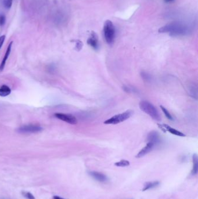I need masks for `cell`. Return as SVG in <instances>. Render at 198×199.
<instances>
[{"label":"cell","mask_w":198,"mask_h":199,"mask_svg":"<svg viewBox=\"0 0 198 199\" xmlns=\"http://www.w3.org/2000/svg\"><path fill=\"white\" fill-rule=\"evenodd\" d=\"M191 88H190V93L191 95L195 98V99H197V96H198V88L196 84H192V85H191Z\"/></svg>","instance_id":"obj_16"},{"label":"cell","mask_w":198,"mask_h":199,"mask_svg":"<svg viewBox=\"0 0 198 199\" xmlns=\"http://www.w3.org/2000/svg\"><path fill=\"white\" fill-rule=\"evenodd\" d=\"M89 174L95 180L99 181L100 182H105L107 181V176L105 175L100 173L96 171H90L89 172Z\"/></svg>","instance_id":"obj_10"},{"label":"cell","mask_w":198,"mask_h":199,"mask_svg":"<svg viewBox=\"0 0 198 199\" xmlns=\"http://www.w3.org/2000/svg\"><path fill=\"white\" fill-rule=\"evenodd\" d=\"M42 127L37 125H26L17 129V132L21 133H33L41 132Z\"/></svg>","instance_id":"obj_5"},{"label":"cell","mask_w":198,"mask_h":199,"mask_svg":"<svg viewBox=\"0 0 198 199\" xmlns=\"http://www.w3.org/2000/svg\"><path fill=\"white\" fill-rule=\"evenodd\" d=\"M116 166H119V167H124V166H130V162L126 160H122L120 161L116 162L115 164Z\"/></svg>","instance_id":"obj_17"},{"label":"cell","mask_w":198,"mask_h":199,"mask_svg":"<svg viewBox=\"0 0 198 199\" xmlns=\"http://www.w3.org/2000/svg\"><path fill=\"white\" fill-rule=\"evenodd\" d=\"M148 140L149 142H152L155 145H158L160 143V136L156 132H151L148 135Z\"/></svg>","instance_id":"obj_12"},{"label":"cell","mask_w":198,"mask_h":199,"mask_svg":"<svg viewBox=\"0 0 198 199\" xmlns=\"http://www.w3.org/2000/svg\"><path fill=\"white\" fill-rule=\"evenodd\" d=\"M159 185V182L158 181H155V182H148L145 183L144 185V187L143 188L142 191H148L149 189H152L155 187Z\"/></svg>","instance_id":"obj_15"},{"label":"cell","mask_w":198,"mask_h":199,"mask_svg":"<svg viewBox=\"0 0 198 199\" xmlns=\"http://www.w3.org/2000/svg\"><path fill=\"white\" fill-rule=\"evenodd\" d=\"M83 44L80 40H76V50L80 51L83 47Z\"/></svg>","instance_id":"obj_23"},{"label":"cell","mask_w":198,"mask_h":199,"mask_svg":"<svg viewBox=\"0 0 198 199\" xmlns=\"http://www.w3.org/2000/svg\"><path fill=\"white\" fill-rule=\"evenodd\" d=\"M140 108L143 112L149 115L154 120L157 121L161 120V117L158 110L148 101L145 100L141 101L140 103Z\"/></svg>","instance_id":"obj_2"},{"label":"cell","mask_w":198,"mask_h":199,"mask_svg":"<svg viewBox=\"0 0 198 199\" xmlns=\"http://www.w3.org/2000/svg\"><path fill=\"white\" fill-rule=\"evenodd\" d=\"M5 39V35H2V36H0V49L1 48L2 46L4 43Z\"/></svg>","instance_id":"obj_25"},{"label":"cell","mask_w":198,"mask_h":199,"mask_svg":"<svg viewBox=\"0 0 198 199\" xmlns=\"http://www.w3.org/2000/svg\"><path fill=\"white\" fill-rule=\"evenodd\" d=\"M161 108L162 111L165 114L166 116L169 120H173V116H171V115L170 114V113L168 111V110H167L166 108H165V107H164L163 106H162V105H161Z\"/></svg>","instance_id":"obj_19"},{"label":"cell","mask_w":198,"mask_h":199,"mask_svg":"<svg viewBox=\"0 0 198 199\" xmlns=\"http://www.w3.org/2000/svg\"><path fill=\"white\" fill-rule=\"evenodd\" d=\"M55 116L59 120L64 121L68 124L72 125H76L77 124V120L75 116L68 114L64 113H55Z\"/></svg>","instance_id":"obj_6"},{"label":"cell","mask_w":198,"mask_h":199,"mask_svg":"<svg viewBox=\"0 0 198 199\" xmlns=\"http://www.w3.org/2000/svg\"><path fill=\"white\" fill-rule=\"evenodd\" d=\"M124 91H126L127 93H136V90L134 87L130 86H124L123 87Z\"/></svg>","instance_id":"obj_20"},{"label":"cell","mask_w":198,"mask_h":199,"mask_svg":"<svg viewBox=\"0 0 198 199\" xmlns=\"http://www.w3.org/2000/svg\"><path fill=\"white\" fill-rule=\"evenodd\" d=\"M165 1V3H172L173 2L174 0H163Z\"/></svg>","instance_id":"obj_27"},{"label":"cell","mask_w":198,"mask_h":199,"mask_svg":"<svg viewBox=\"0 0 198 199\" xmlns=\"http://www.w3.org/2000/svg\"><path fill=\"white\" fill-rule=\"evenodd\" d=\"M6 17L4 14H0V26H2L5 24Z\"/></svg>","instance_id":"obj_22"},{"label":"cell","mask_w":198,"mask_h":199,"mask_svg":"<svg viewBox=\"0 0 198 199\" xmlns=\"http://www.w3.org/2000/svg\"><path fill=\"white\" fill-rule=\"evenodd\" d=\"M192 161H193V168L191 171V174L195 175L197 174L198 170V156L196 154H195L192 156Z\"/></svg>","instance_id":"obj_13"},{"label":"cell","mask_w":198,"mask_h":199,"mask_svg":"<svg viewBox=\"0 0 198 199\" xmlns=\"http://www.w3.org/2000/svg\"><path fill=\"white\" fill-rule=\"evenodd\" d=\"M53 199H63V198H62V197H59V196H54V197H53Z\"/></svg>","instance_id":"obj_26"},{"label":"cell","mask_w":198,"mask_h":199,"mask_svg":"<svg viewBox=\"0 0 198 199\" xmlns=\"http://www.w3.org/2000/svg\"><path fill=\"white\" fill-rule=\"evenodd\" d=\"M115 28L112 22L110 20L105 21L103 25V35L106 42L111 44L115 38Z\"/></svg>","instance_id":"obj_3"},{"label":"cell","mask_w":198,"mask_h":199,"mask_svg":"<svg viewBox=\"0 0 198 199\" xmlns=\"http://www.w3.org/2000/svg\"><path fill=\"white\" fill-rule=\"evenodd\" d=\"M155 145L152 143V142H149L147 143V145L145 146L137 154L136 156V158H141L145 156L146 154L150 153L155 147Z\"/></svg>","instance_id":"obj_9"},{"label":"cell","mask_w":198,"mask_h":199,"mask_svg":"<svg viewBox=\"0 0 198 199\" xmlns=\"http://www.w3.org/2000/svg\"><path fill=\"white\" fill-rule=\"evenodd\" d=\"M11 93V89L7 85H2L0 87V96L7 97Z\"/></svg>","instance_id":"obj_14"},{"label":"cell","mask_w":198,"mask_h":199,"mask_svg":"<svg viewBox=\"0 0 198 199\" xmlns=\"http://www.w3.org/2000/svg\"><path fill=\"white\" fill-rule=\"evenodd\" d=\"M87 43L89 46H91L93 49L95 50L98 49L99 43H98V38L97 33H95L94 32H91L90 38H88L87 40Z\"/></svg>","instance_id":"obj_7"},{"label":"cell","mask_w":198,"mask_h":199,"mask_svg":"<svg viewBox=\"0 0 198 199\" xmlns=\"http://www.w3.org/2000/svg\"><path fill=\"white\" fill-rule=\"evenodd\" d=\"M161 33H169L171 36H184L190 33L188 26L181 22H173L165 25L159 29Z\"/></svg>","instance_id":"obj_1"},{"label":"cell","mask_w":198,"mask_h":199,"mask_svg":"<svg viewBox=\"0 0 198 199\" xmlns=\"http://www.w3.org/2000/svg\"><path fill=\"white\" fill-rule=\"evenodd\" d=\"M141 76H142V78L144 79L145 80H148V81L151 79V77L148 74L144 72L141 73Z\"/></svg>","instance_id":"obj_24"},{"label":"cell","mask_w":198,"mask_h":199,"mask_svg":"<svg viewBox=\"0 0 198 199\" xmlns=\"http://www.w3.org/2000/svg\"><path fill=\"white\" fill-rule=\"evenodd\" d=\"M133 114V111L131 110H127L125 112L121 113L120 114L112 116L111 118L108 119L104 122L105 124L116 125L123 122L125 120H128Z\"/></svg>","instance_id":"obj_4"},{"label":"cell","mask_w":198,"mask_h":199,"mask_svg":"<svg viewBox=\"0 0 198 199\" xmlns=\"http://www.w3.org/2000/svg\"><path fill=\"white\" fill-rule=\"evenodd\" d=\"M22 195L27 199H36V198L34 197V196L30 192L26 191H23L22 192Z\"/></svg>","instance_id":"obj_21"},{"label":"cell","mask_w":198,"mask_h":199,"mask_svg":"<svg viewBox=\"0 0 198 199\" xmlns=\"http://www.w3.org/2000/svg\"><path fill=\"white\" fill-rule=\"evenodd\" d=\"M12 43V42H11V43L9 44L8 46V47H7V51H6V52H5V53L4 58L2 59V62H1V64H0V71H3V69H4L6 62L7 61V59H8L9 56V55H10V53H11V52Z\"/></svg>","instance_id":"obj_11"},{"label":"cell","mask_w":198,"mask_h":199,"mask_svg":"<svg viewBox=\"0 0 198 199\" xmlns=\"http://www.w3.org/2000/svg\"><path fill=\"white\" fill-rule=\"evenodd\" d=\"M2 3L5 8L9 9L12 5L13 0H2Z\"/></svg>","instance_id":"obj_18"},{"label":"cell","mask_w":198,"mask_h":199,"mask_svg":"<svg viewBox=\"0 0 198 199\" xmlns=\"http://www.w3.org/2000/svg\"><path fill=\"white\" fill-rule=\"evenodd\" d=\"M158 126H159L160 128L164 132L166 131H168L169 132L173 134L174 135H176V136H180V137H184L186 136V135L184 134L183 133L178 130L177 129H175L171 128V126H170L167 125H160L158 124Z\"/></svg>","instance_id":"obj_8"}]
</instances>
